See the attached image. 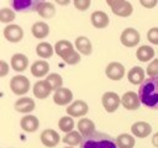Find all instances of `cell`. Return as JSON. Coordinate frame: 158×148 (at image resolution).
Instances as JSON below:
<instances>
[{
    "label": "cell",
    "instance_id": "cell-31",
    "mask_svg": "<svg viewBox=\"0 0 158 148\" xmlns=\"http://www.w3.org/2000/svg\"><path fill=\"white\" fill-rule=\"evenodd\" d=\"M46 80H47V83L51 85L52 90H54V91H57L58 89H60V88H62L63 79H62V76H60L59 74H57V73L48 74V75H47V78H46Z\"/></svg>",
    "mask_w": 158,
    "mask_h": 148
},
{
    "label": "cell",
    "instance_id": "cell-20",
    "mask_svg": "<svg viewBox=\"0 0 158 148\" xmlns=\"http://www.w3.org/2000/svg\"><path fill=\"white\" fill-rule=\"evenodd\" d=\"M90 20L93 26L96 28H105L109 25V16L104 11H94Z\"/></svg>",
    "mask_w": 158,
    "mask_h": 148
},
{
    "label": "cell",
    "instance_id": "cell-9",
    "mask_svg": "<svg viewBox=\"0 0 158 148\" xmlns=\"http://www.w3.org/2000/svg\"><path fill=\"white\" fill-rule=\"evenodd\" d=\"M5 38L11 43H17L23 38V30L19 25H7L4 28Z\"/></svg>",
    "mask_w": 158,
    "mask_h": 148
},
{
    "label": "cell",
    "instance_id": "cell-10",
    "mask_svg": "<svg viewBox=\"0 0 158 148\" xmlns=\"http://www.w3.org/2000/svg\"><path fill=\"white\" fill-rule=\"evenodd\" d=\"M105 74L111 80H121L125 75V67L118 62H111L107 64Z\"/></svg>",
    "mask_w": 158,
    "mask_h": 148
},
{
    "label": "cell",
    "instance_id": "cell-14",
    "mask_svg": "<svg viewBox=\"0 0 158 148\" xmlns=\"http://www.w3.org/2000/svg\"><path fill=\"white\" fill-rule=\"evenodd\" d=\"M73 100V92L68 88H60L53 94V101L57 105H67Z\"/></svg>",
    "mask_w": 158,
    "mask_h": 148
},
{
    "label": "cell",
    "instance_id": "cell-3",
    "mask_svg": "<svg viewBox=\"0 0 158 148\" xmlns=\"http://www.w3.org/2000/svg\"><path fill=\"white\" fill-rule=\"evenodd\" d=\"M54 51L67 64L73 65L80 62V54L74 51V46L67 39L58 41L54 44Z\"/></svg>",
    "mask_w": 158,
    "mask_h": 148
},
{
    "label": "cell",
    "instance_id": "cell-12",
    "mask_svg": "<svg viewBox=\"0 0 158 148\" xmlns=\"http://www.w3.org/2000/svg\"><path fill=\"white\" fill-rule=\"evenodd\" d=\"M89 107L86 105L85 101L83 100H75L73 104H70L68 107H67V113L69 116H73V117H80V116H84L86 115Z\"/></svg>",
    "mask_w": 158,
    "mask_h": 148
},
{
    "label": "cell",
    "instance_id": "cell-4",
    "mask_svg": "<svg viewBox=\"0 0 158 148\" xmlns=\"http://www.w3.org/2000/svg\"><path fill=\"white\" fill-rule=\"evenodd\" d=\"M106 2H107V5H110L112 12L120 17H127L133 11L131 2L125 1V0H107Z\"/></svg>",
    "mask_w": 158,
    "mask_h": 148
},
{
    "label": "cell",
    "instance_id": "cell-19",
    "mask_svg": "<svg viewBox=\"0 0 158 148\" xmlns=\"http://www.w3.org/2000/svg\"><path fill=\"white\" fill-rule=\"evenodd\" d=\"M15 110L21 112V113H27L35 110V101L31 97L23 96L20 97L16 102H15Z\"/></svg>",
    "mask_w": 158,
    "mask_h": 148
},
{
    "label": "cell",
    "instance_id": "cell-35",
    "mask_svg": "<svg viewBox=\"0 0 158 148\" xmlns=\"http://www.w3.org/2000/svg\"><path fill=\"white\" fill-rule=\"evenodd\" d=\"M147 39L153 44H158V27H152L151 30H148Z\"/></svg>",
    "mask_w": 158,
    "mask_h": 148
},
{
    "label": "cell",
    "instance_id": "cell-8",
    "mask_svg": "<svg viewBox=\"0 0 158 148\" xmlns=\"http://www.w3.org/2000/svg\"><path fill=\"white\" fill-rule=\"evenodd\" d=\"M41 1L38 0H12L11 5L14 10L19 12H32L38 10Z\"/></svg>",
    "mask_w": 158,
    "mask_h": 148
},
{
    "label": "cell",
    "instance_id": "cell-7",
    "mask_svg": "<svg viewBox=\"0 0 158 148\" xmlns=\"http://www.w3.org/2000/svg\"><path fill=\"white\" fill-rule=\"evenodd\" d=\"M121 43L126 47H135L136 44H138L139 39H141V36L138 33L137 30L132 28V27H127L122 31L121 33Z\"/></svg>",
    "mask_w": 158,
    "mask_h": 148
},
{
    "label": "cell",
    "instance_id": "cell-30",
    "mask_svg": "<svg viewBox=\"0 0 158 148\" xmlns=\"http://www.w3.org/2000/svg\"><path fill=\"white\" fill-rule=\"evenodd\" d=\"M81 141H83V138H81L80 133H79V132H77V131H72V132L67 133V134L64 136V138H63V142H64V143H67L69 147L78 146V144H80V143H81Z\"/></svg>",
    "mask_w": 158,
    "mask_h": 148
},
{
    "label": "cell",
    "instance_id": "cell-15",
    "mask_svg": "<svg viewBox=\"0 0 158 148\" xmlns=\"http://www.w3.org/2000/svg\"><path fill=\"white\" fill-rule=\"evenodd\" d=\"M20 125H21V128L25 132L32 133V132L37 131V128L40 126V122H38V118L36 116H33V115H26V116H23L21 118Z\"/></svg>",
    "mask_w": 158,
    "mask_h": 148
},
{
    "label": "cell",
    "instance_id": "cell-23",
    "mask_svg": "<svg viewBox=\"0 0 158 148\" xmlns=\"http://www.w3.org/2000/svg\"><path fill=\"white\" fill-rule=\"evenodd\" d=\"M49 70V64L44 60H36L31 65V73L36 78H42L44 76Z\"/></svg>",
    "mask_w": 158,
    "mask_h": 148
},
{
    "label": "cell",
    "instance_id": "cell-11",
    "mask_svg": "<svg viewBox=\"0 0 158 148\" xmlns=\"http://www.w3.org/2000/svg\"><path fill=\"white\" fill-rule=\"evenodd\" d=\"M121 104L125 109L127 110H137L141 105V100H139V96L138 94H136L135 91H127L122 95L121 97Z\"/></svg>",
    "mask_w": 158,
    "mask_h": 148
},
{
    "label": "cell",
    "instance_id": "cell-39",
    "mask_svg": "<svg viewBox=\"0 0 158 148\" xmlns=\"http://www.w3.org/2000/svg\"><path fill=\"white\" fill-rule=\"evenodd\" d=\"M152 143H153V146H154V147H157V148H158V132L153 134V137H152Z\"/></svg>",
    "mask_w": 158,
    "mask_h": 148
},
{
    "label": "cell",
    "instance_id": "cell-37",
    "mask_svg": "<svg viewBox=\"0 0 158 148\" xmlns=\"http://www.w3.org/2000/svg\"><path fill=\"white\" fill-rule=\"evenodd\" d=\"M9 72V65L5 60H0V76H5Z\"/></svg>",
    "mask_w": 158,
    "mask_h": 148
},
{
    "label": "cell",
    "instance_id": "cell-22",
    "mask_svg": "<svg viewBox=\"0 0 158 148\" xmlns=\"http://www.w3.org/2000/svg\"><path fill=\"white\" fill-rule=\"evenodd\" d=\"M75 47H77V49L81 53V54H86V56H89V54H91V52H93V46H91V42H90V39L88 38V37H85V36H79L77 39H75Z\"/></svg>",
    "mask_w": 158,
    "mask_h": 148
},
{
    "label": "cell",
    "instance_id": "cell-16",
    "mask_svg": "<svg viewBox=\"0 0 158 148\" xmlns=\"http://www.w3.org/2000/svg\"><path fill=\"white\" fill-rule=\"evenodd\" d=\"M52 91L51 85L47 83V80H38L33 85V94L37 99H46Z\"/></svg>",
    "mask_w": 158,
    "mask_h": 148
},
{
    "label": "cell",
    "instance_id": "cell-18",
    "mask_svg": "<svg viewBox=\"0 0 158 148\" xmlns=\"http://www.w3.org/2000/svg\"><path fill=\"white\" fill-rule=\"evenodd\" d=\"M11 67L15 72H23L28 67V58L25 54L16 53L11 57Z\"/></svg>",
    "mask_w": 158,
    "mask_h": 148
},
{
    "label": "cell",
    "instance_id": "cell-13",
    "mask_svg": "<svg viewBox=\"0 0 158 148\" xmlns=\"http://www.w3.org/2000/svg\"><path fill=\"white\" fill-rule=\"evenodd\" d=\"M41 142L43 143V146L53 148L59 143V134L54 131V130H44L41 133Z\"/></svg>",
    "mask_w": 158,
    "mask_h": 148
},
{
    "label": "cell",
    "instance_id": "cell-28",
    "mask_svg": "<svg viewBox=\"0 0 158 148\" xmlns=\"http://www.w3.org/2000/svg\"><path fill=\"white\" fill-rule=\"evenodd\" d=\"M116 144L118 148H133L135 138L128 133H122L116 138Z\"/></svg>",
    "mask_w": 158,
    "mask_h": 148
},
{
    "label": "cell",
    "instance_id": "cell-26",
    "mask_svg": "<svg viewBox=\"0 0 158 148\" xmlns=\"http://www.w3.org/2000/svg\"><path fill=\"white\" fill-rule=\"evenodd\" d=\"M153 56H154V49L147 44L138 47V49L136 51V57L141 62H148L149 59L153 58Z\"/></svg>",
    "mask_w": 158,
    "mask_h": 148
},
{
    "label": "cell",
    "instance_id": "cell-36",
    "mask_svg": "<svg viewBox=\"0 0 158 148\" xmlns=\"http://www.w3.org/2000/svg\"><path fill=\"white\" fill-rule=\"evenodd\" d=\"M74 6L80 10V11H85L86 9H89L90 6V0H74Z\"/></svg>",
    "mask_w": 158,
    "mask_h": 148
},
{
    "label": "cell",
    "instance_id": "cell-38",
    "mask_svg": "<svg viewBox=\"0 0 158 148\" xmlns=\"http://www.w3.org/2000/svg\"><path fill=\"white\" fill-rule=\"evenodd\" d=\"M157 0H152V1H146V0H141V5H143L144 7H148V9H152L157 5Z\"/></svg>",
    "mask_w": 158,
    "mask_h": 148
},
{
    "label": "cell",
    "instance_id": "cell-21",
    "mask_svg": "<svg viewBox=\"0 0 158 148\" xmlns=\"http://www.w3.org/2000/svg\"><path fill=\"white\" fill-rule=\"evenodd\" d=\"M127 79H128V81L131 84H135V85L142 84L146 80L144 79V70L141 67H133L132 69L128 70Z\"/></svg>",
    "mask_w": 158,
    "mask_h": 148
},
{
    "label": "cell",
    "instance_id": "cell-24",
    "mask_svg": "<svg viewBox=\"0 0 158 148\" xmlns=\"http://www.w3.org/2000/svg\"><path fill=\"white\" fill-rule=\"evenodd\" d=\"M38 15L43 18H51L54 16L56 14V7L52 2H47V1H41L38 10H37Z\"/></svg>",
    "mask_w": 158,
    "mask_h": 148
},
{
    "label": "cell",
    "instance_id": "cell-2",
    "mask_svg": "<svg viewBox=\"0 0 158 148\" xmlns=\"http://www.w3.org/2000/svg\"><path fill=\"white\" fill-rule=\"evenodd\" d=\"M80 148H117L116 139L102 132H93L89 136L83 137Z\"/></svg>",
    "mask_w": 158,
    "mask_h": 148
},
{
    "label": "cell",
    "instance_id": "cell-29",
    "mask_svg": "<svg viewBox=\"0 0 158 148\" xmlns=\"http://www.w3.org/2000/svg\"><path fill=\"white\" fill-rule=\"evenodd\" d=\"M36 53L42 58H51L53 56V47L47 42H42V43L37 44Z\"/></svg>",
    "mask_w": 158,
    "mask_h": 148
},
{
    "label": "cell",
    "instance_id": "cell-5",
    "mask_svg": "<svg viewBox=\"0 0 158 148\" xmlns=\"http://www.w3.org/2000/svg\"><path fill=\"white\" fill-rule=\"evenodd\" d=\"M10 89L16 95H23L30 90V80L23 75H15L10 80Z\"/></svg>",
    "mask_w": 158,
    "mask_h": 148
},
{
    "label": "cell",
    "instance_id": "cell-32",
    "mask_svg": "<svg viewBox=\"0 0 158 148\" xmlns=\"http://www.w3.org/2000/svg\"><path fill=\"white\" fill-rule=\"evenodd\" d=\"M58 127L60 131L65 132V133H69L73 131V127H74V121L72 117L69 116H63L62 118H59L58 121Z\"/></svg>",
    "mask_w": 158,
    "mask_h": 148
},
{
    "label": "cell",
    "instance_id": "cell-27",
    "mask_svg": "<svg viewBox=\"0 0 158 148\" xmlns=\"http://www.w3.org/2000/svg\"><path fill=\"white\" fill-rule=\"evenodd\" d=\"M78 130L84 137L89 136L93 132H95V123L89 118H81L78 122Z\"/></svg>",
    "mask_w": 158,
    "mask_h": 148
},
{
    "label": "cell",
    "instance_id": "cell-34",
    "mask_svg": "<svg viewBox=\"0 0 158 148\" xmlns=\"http://www.w3.org/2000/svg\"><path fill=\"white\" fill-rule=\"evenodd\" d=\"M147 74L151 78L158 76V59H153L147 67Z\"/></svg>",
    "mask_w": 158,
    "mask_h": 148
},
{
    "label": "cell",
    "instance_id": "cell-25",
    "mask_svg": "<svg viewBox=\"0 0 158 148\" xmlns=\"http://www.w3.org/2000/svg\"><path fill=\"white\" fill-rule=\"evenodd\" d=\"M31 32L36 38H44L49 33V27H48V25L46 22L40 21V22L33 23V26L31 28Z\"/></svg>",
    "mask_w": 158,
    "mask_h": 148
},
{
    "label": "cell",
    "instance_id": "cell-6",
    "mask_svg": "<svg viewBox=\"0 0 158 148\" xmlns=\"http://www.w3.org/2000/svg\"><path fill=\"white\" fill-rule=\"evenodd\" d=\"M101 102H102L104 109L109 113H112V112H115L118 109V105L121 104V99L118 97V95L116 92H114V91H106L102 95V97H101Z\"/></svg>",
    "mask_w": 158,
    "mask_h": 148
},
{
    "label": "cell",
    "instance_id": "cell-33",
    "mask_svg": "<svg viewBox=\"0 0 158 148\" xmlns=\"http://www.w3.org/2000/svg\"><path fill=\"white\" fill-rule=\"evenodd\" d=\"M14 20H15V12L11 9L4 7L0 10V21L2 23H10Z\"/></svg>",
    "mask_w": 158,
    "mask_h": 148
},
{
    "label": "cell",
    "instance_id": "cell-17",
    "mask_svg": "<svg viewBox=\"0 0 158 148\" xmlns=\"http://www.w3.org/2000/svg\"><path fill=\"white\" fill-rule=\"evenodd\" d=\"M131 131H132V133H133L136 137H138V138H144V137H147V136L152 132V127H151V125H149L148 122L138 121V122H136V123L132 125Z\"/></svg>",
    "mask_w": 158,
    "mask_h": 148
},
{
    "label": "cell",
    "instance_id": "cell-40",
    "mask_svg": "<svg viewBox=\"0 0 158 148\" xmlns=\"http://www.w3.org/2000/svg\"><path fill=\"white\" fill-rule=\"evenodd\" d=\"M65 148H73V147H69V146H68V147H65Z\"/></svg>",
    "mask_w": 158,
    "mask_h": 148
},
{
    "label": "cell",
    "instance_id": "cell-1",
    "mask_svg": "<svg viewBox=\"0 0 158 148\" xmlns=\"http://www.w3.org/2000/svg\"><path fill=\"white\" fill-rule=\"evenodd\" d=\"M138 96L144 106L158 110V76L146 79L139 85Z\"/></svg>",
    "mask_w": 158,
    "mask_h": 148
}]
</instances>
